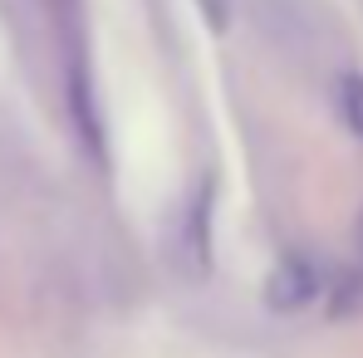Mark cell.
<instances>
[{
    "label": "cell",
    "mask_w": 363,
    "mask_h": 358,
    "mask_svg": "<svg viewBox=\"0 0 363 358\" xmlns=\"http://www.w3.org/2000/svg\"><path fill=\"white\" fill-rule=\"evenodd\" d=\"M211 201H216V186H211V181H196L191 196L182 201L177 265L186 275H206V270H211Z\"/></svg>",
    "instance_id": "obj_1"
},
{
    "label": "cell",
    "mask_w": 363,
    "mask_h": 358,
    "mask_svg": "<svg viewBox=\"0 0 363 358\" xmlns=\"http://www.w3.org/2000/svg\"><path fill=\"white\" fill-rule=\"evenodd\" d=\"M319 290H324V265L304 250H290L285 260H275V270L265 280V304L280 314H295L304 304H314Z\"/></svg>",
    "instance_id": "obj_2"
},
{
    "label": "cell",
    "mask_w": 363,
    "mask_h": 358,
    "mask_svg": "<svg viewBox=\"0 0 363 358\" xmlns=\"http://www.w3.org/2000/svg\"><path fill=\"white\" fill-rule=\"evenodd\" d=\"M334 108H339L344 128L363 142V74H354V69L339 74V84H334Z\"/></svg>",
    "instance_id": "obj_3"
},
{
    "label": "cell",
    "mask_w": 363,
    "mask_h": 358,
    "mask_svg": "<svg viewBox=\"0 0 363 358\" xmlns=\"http://www.w3.org/2000/svg\"><path fill=\"white\" fill-rule=\"evenodd\" d=\"M191 5L201 10V20H206L211 35H231V25H236V5H241V0H191Z\"/></svg>",
    "instance_id": "obj_4"
},
{
    "label": "cell",
    "mask_w": 363,
    "mask_h": 358,
    "mask_svg": "<svg viewBox=\"0 0 363 358\" xmlns=\"http://www.w3.org/2000/svg\"><path fill=\"white\" fill-rule=\"evenodd\" d=\"M359 309H363V265H354V270L344 275V285L334 290V314L349 319V314H359Z\"/></svg>",
    "instance_id": "obj_5"
},
{
    "label": "cell",
    "mask_w": 363,
    "mask_h": 358,
    "mask_svg": "<svg viewBox=\"0 0 363 358\" xmlns=\"http://www.w3.org/2000/svg\"><path fill=\"white\" fill-rule=\"evenodd\" d=\"M354 245H359V265H363V206H359V221H354Z\"/></svg>",
    "instance_id": "obj_6"
}]
</instances>
